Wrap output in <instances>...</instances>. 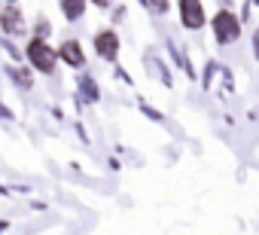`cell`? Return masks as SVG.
<instances>
[{
    "mask_svg": "<svg viewBox=\"0 0 259 235\" xmlns=\"http://www.w3.org/2000/svg\"><path fill=\"white\" fill-rule=\"evenodd\" d=\"M213 34H217L220 43H235L241 37V19L232 10H220L213 16Z\"/></svg>",
    "mask_w": 259,
    "mask_h": 235,
    "instance_id": "cell-1",
    "label": "cell"
},
{
    "mask_svg": "<svg viewBox=\"0 0 259 235\" xmlns=\"http://www.w3.org/2000/svg\"><path fill=\"white\" fill-rule=\"evenodd\" d=\"M25 55H28V61H31V64H34L40 73H52V70H55V61H58V55H55V52L46 46V40H31Z\"/></svg>",
    "mask_w": 259,
    "mask_h": 235,
    "instance_id": "cell-2",
    "label": "cell"
},
{
    "mask_svg": "<svg viewBox=\"0 0 259 235\" xmlns=\"http://www.w3.org/2000/svg\"><path fill=\"white\" fill-rule=\"evenodd\" d=\"M180 22L189 31H195V28L204 25V7H201V0H180Z\"/></svg>",
    "mask_w": 259,
    "mask_h": 235,
    "instance_id": "cell-3",
    "label": "cell"
},
{
    "mask_svg": "<svg viewBox=\"0 0 259 235\" xmlns=\"http://www.w3.org/2000/svg\"><path fill=\"white\" fill-rule=\"evenodd\" d=\"M95 49H98L101 58L113 61L116 52H119V37H116V31H101V34L95 37Z\"/></svg>",
    "mask_w": 259,
    "mask_h": 235,
    "instance_id": "cell-4",
    "label": "cell"
},
{
    "mask_svg": "<svg viewBox=\"0 0 259 235\" xmlns=\"http://www.w3.org/2000/svg\"><path fill=\"white\" fill-rule=\"evenodd\" d=\"M0 25H4V31H7L10 37H19V34L25 31L22 13H19V10H13V7H7L4 13H0Z\"/></svg>",
    "mask_w": 259,
    "mask_h": 235,
    "instance_id": "cell-5",
    "label": "cell"
},
{
    "mask_svg": "<svg viewBox=\"0 0 259 235\" xmlns=\"http://www.w3.org/2000/svg\"><path fill=\"white\" fill-rule=\"evenodd\" d=\"M55 55H61L70 67H82V61H85V58H82V49H79V43H76V40H64V43H61V49H58Z\"/></svg>",
    "mask_w": 259,
    "mask_h": 235,
    "instance_id": "cell-6",
    "label": "cell"
},
{
    "mask_svg": "<svg viewBox=\"0 0 259 235\" xmlns=\"http://www.w3.org/2000/svg\"><path fill=\"white\" fill-rule=\"evenodd\" d=\"M82 10H85V0H61V13L67 22H76L82 16Z\"/></svg>",
    "mask_w": 259,
    "mask_h": 235,
    "instance_id": "cell-7",
    "label": "cell"
},
{
    "mask_svg": "<svg viewBox=\"0 0 259 235\" xmlns=\"http://www.w3.org/2000/svg\"><path fill=\"white\" fill-rule=\"evenodd\" d=\"M10 76H13L22 89H31V86H34V76H31L25 67H10Z\"/></svg>",
    "mask_w": 259,
    "mask_h": 235,
    "instance_id": "cell-8",
    "label": "cell"
},
{
    "mask_svg": "<svg viewBox=\"0 0 259 235\" xmlns=\"http://www.w3.org/2000/svg\"><path fill=\"white\" fill-rule=\"evenodd\" d=\"M79 89H82V98L98 101V86H95V80H92V76H82V80H79Z\"/></svg>",
    "mask_w": 259,
    "mask_h": 235,
    "instance_id": "cell-9",
    "label": "cell"
},
{
    "mask_svg": "<svg viewBox=\"0 0 259 235\" xmlns=\"http://www.w3.org/2000/svg\"><path fill=\"white\" fill-rule=\"evenodd\" d=\"M147 7H150L156 16H165V13H168V0H147Z\"/></svg>",
    "mask_w": 259,
    "mask_h": 235,
    "instance_id": "cell-10",
    "label": "cell"
},
{
    "mask_svg": "<svg viewBox=\"0 0 259 235\" xmlns=\"http://www.w3.org/2000/svg\"><path fill=\"white\" fill-rule=\"evenodd\" d=\"M46 37H49V19L40 16L37 19V40H46Z\"/></svg>",
    "mask_w": 259,
    "mask_h": 235,
    "instance_id": "cell-11",
    "label": "cell"
},
{
    "mask_svg": "<svg viewBox=\"0 0 259 235\" xmlns=\"http://www.w3.org/2000/svg\"><path fill=\"white\" fill-rule=\"evenodd\" d=\"M92 4H95V7H107V4H110V0H92Z\"/></svg>",
    "mask_w": 259,
    "mask_h": 235,
    "instance_id": "cell-12",
    "label": "cell"
},
{
    "mask_svg": "<svg viewBox=\"0 0 259 235\" xmlns=\"http://www.w3.org/2000/svg\"><path fill=\"white\" fill-rule=\"evenodd\" d=\"M10 4H13V0H10Z\"/></svg>",
    "mask_w": 259,
    "mask_h": 235,
    "instance_id": "cell-13",
    "label": "cell"
},
{
    "mask_svg": "<svg viewBox=\"0 0 259 235\" xmlns=\"http://www.w3.org/2000/svg\"><path fill=\"white\" fill-rule=\"evenodd\" d=\"M223 4H226V0H223Z\"/></svg>",
    "mask_w": 259,
    "mask_h": 235,
    "instance_id": "cell-14",
    "label": "cell"
}]
</instances>
